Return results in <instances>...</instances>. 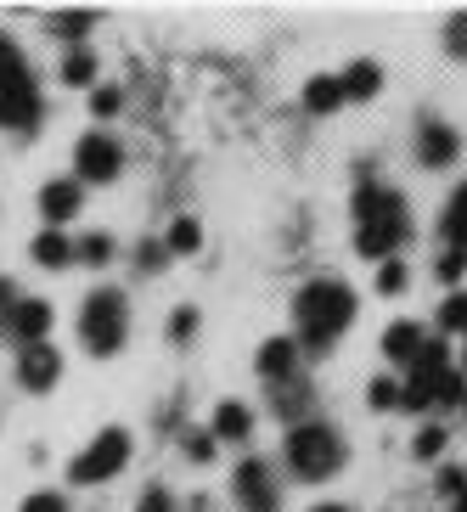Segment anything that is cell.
Instances as JSON below:
<instances>
[{
	"label": "cell",
	"mask_w": 467,
	"mask_h": 512,
	"mask_svg": "<svg viewBox=\"0 0 467 512\" xmlns=\"http://www.w3.org/2000/svg\"><path fill=\"white\" fill-rule=\"evenodd\" d=\"M355 293H349L344 282H304L299 293H293V321H299V338L310 349H327L338 332L355 321Z\"/></svg>",
	"instance_id": "cell-1"
},
{
	"label": "cell",
	"mask_w": 467,
	"mask_h": 512,
	"mask_svg": "<svg viewBox=\"0 0 467 512\" xmlns=\"http://www.w3.org/2000/svg\"><path fill=\"white\" fill-rule=\"evenodd\" d=\"M282 456H287V467H293V479H304V484H327L332 473L344 467L349 445H344V434H338L332 422H293V428H287Z\"/></svg>",
	"instance_id": "cell-2"
},
{
	"label": "cell",
	"mask_w": 467,
	"mask_h": 512,
	"mask_svg": "<svg viewBox=\"0 0 467 512\" xmlns=\"http://www.w3.org/2000/svg\"><path fill=\"white\" fill-rule=\"evenodd\" d=\"M79 338L91 355H119L130 338V304L119 287H96L91 299L79 304Z\"/></svg>",
	"instance_id": "cell-3"
},
{
	"label": "cell",
	"mask_w": 467,
	"mask_h": 512,
	"mask_svg": "<svg viewBox=\"0 0 467 512\" xmlns=\"http://www.w3.org/2000/svg\"><path fill=\"white\" fill-rule=\"evenodd\" d=\"M124 462H130V434H124V428H102V434L68 462V479L74 484H107V479L124 473Z\"/></svg>",
	"instance_id": "cell-4"
},
{
	"label": "cell",
	"mask_w": 467,
	"mask_h": 512,
	"mask_svg": "<svg viewBox=\"0 0 467 512\" xmlns=\"http://www.w3.org/2000/svg\"><path fill=\"white\" fill-rule=\"evenodd\" d=\"M74 164H79V175H74L79 186H107V181H119L124 147H119L113 136H107V130H91V136H79Z\"/></svg>",
	"instance_id": "cell-5"
},
{
	"label": "cell",
	"mask_w": 467,
	"mask_h": 512,
	"mask_svg": "<svg viewBox=\"0 0 467 512\" xmlns=\"http://www.w3.org/2000/svg\"><path fill=\"white\" fill-rule=\"evenodd\" d=\"M231 490H237L242 512H276V507H282V496H276V479H271V467H265V456H248V462L237 467Z\"/></svg>",
	"instance_id": "cell-6"
},
{
	"label": "cell",
	"mask_w": 467,
	"mask_h": 512,
	"mask_svg": "<svg viewBox=\"0 0 467 512\" xmlns=\"http://www.w3.org/2000/svg\"><path fill=\"white\" fill-rule=\"evenodd\" d=\"M411 237V214L394 209V214H377V220H366V226H355V248H361L366 259H389L400 242Z\"/></svg>",
	"instance_id": "cell-7"
},
{
	"label": "cell",
	"mask_w": 467,
	"mask_h": 512,
	"mask_svg": "<svg viewBox=\"0 0 467 512\" xmlns=\"http://www.w3.org/2000/svg\"><path fill=\"white\" fill-rule=\"evenodd\" d=\"M40 113H46V102H40V91H34V74L0 91V130H23V136H34V130H40Z\"/></svg>",
	"instance_id": "cell-8"
},
{
	"label": "cell",
	"mask_w": 467,
	"mask_h": 512,
	"mask_svg": "<svg viewBox=\"0 0 467 512\" xmlns=\"http://www.w3.org/2000/svg\"><path fill=\"white\" fill-rule=\"evenodd\" d=\"M0 332L12 338V344H46V332H51V304L46 299H17L6 316H0Z\"/></svg>",
	"instance_id": "cell-9"
},
{
	"label": "cell",
	"mask_w": 467,
	"mask_h": 512,
	"mask_svg": "<svg viewBox=\"0 0 467 512\" xmlns=\"http://www.w3.org/2000/svg\"><path fill=\"white\" fill-rule=\"evenodd\" d=\"M456 152H462V141H456V130L445 119H422L417 124V164L422 169H451Z\"/></svg>",
	"instance_id": "cell-10"
},
{
	"label": "cell",
	"mask_w": 467,
	"mask_h": 512,
	"mask_svg": "<svg viewBox=\"0 0 467 512\" xmlns=\"http://www.w3.org/2000/svg\"><path fill=\"white\" fill-rule=\"evenodd\" d=\"M57 377H62V355L51 344H29V349H17V383L34 394H46L57 389Z\"/></svg>",
	"instance_id": "cell-11"
},
{
	"label": "cell",
	"mask_w": 467,
	"mask_h": 512,
	"mask_svg": "<svg viewBox=\"0 0 467 512\" xmlns=\"http://www.w3.org/2000/svg\"><path fill=\"white\" fill-rule=\"evenodd\" d=\"M85 209V186L68 175V181H46L40 186V214H46L51 226H62V220H74V214Z\"/></svg>",
	"instance_id": "cell-12"
},
{
	"label": "cell",
	"mask_w": 467,
	"mask_h": 512,
	"mask_svg": "<svg viewBox=\"0 0 467 512\" xmlns=\"http://www.w3.org/2000/svg\"><path fill=\"white\" fill-rule=\"evenodd\" d=\"M349 209H355V226H366V220H377V214H394V209H406V197L394 192V186L361 181V186H355V197H349Z\"/></svg>",
	"instance_id": "cell-13"
},
{
	"label": "cell",
	"mask_w": 467,
	"mask_h": 512,
	"mask_svg": "<svg viewBox=\"0 0 467 512\" xmlns=\"http://www.w3.org/2000/svg\"><path fill=\"white\" fill-rule=\"evenodd\" d=\"M259 377L265 383H293V366H299V344L293 338H265L259 344Z\"/></svg>",
	"instance_id": "cell-14"
},
{
	"label": "cell",
	"mask_w": 467,
	"mask_h": 512,
	"mask_svg": "<svg viewBox=\"0 0 467 512\" xmlns=\"http://www.w3.org/2000/svg\"><path fill=\"white\" fill-rule=\"evenodd\" d=\"M439 242H445L451 254H467V186H456L451 203L439 209Z\"/></svg>",
	"instance_id": "cell-15"
},
{
	"label": "cell",
	"mask_w": 467,
	"mask_h": 512,
	"mask_svg": "<svg viewBox=\"0 0 467 512\" xmlns=\"http://www.w3.org/2000/svg\"><path fill=\"white\" fill-rule=\"evenodd\" d=\"M377 344H383V355H389L394 366H411V361H417V349L428 344V338H422L417 321H394V327H383V338H377Z\"/></svg>",
	"instance_id": "cell-16"
},
{
	"label": "cell",
	"mask_w": 467,
	"mask_h": 512,
	"mask_svg": "<svg viewBox=\"0 0 467 512\" xmlns=\"http://www.w3.org/2000/svg\"><path fill=\"white\" fill-rule=\"evenodd\" d=\"M310 400H316V394H310V383H299V377H293V383H276V394H271L276 417H287V428H293V422H310V417H304Z\"/></svg>",
	"instance_id": "cell-17"
},
{
	"label": "cell",
	"mask_w": 467,
	"mask_h": 512,
	"mask_svg": "<svg viewBox=\"0 0 467 512\" xmlns=\"http://www.w3.org/2000/svg\"><path fill=\"white\" fill-rule=\"evenodd\" d=\"M377 85H383L377 62H349L344 74H338V91H344V102H366V96H377Z\"/></svg>",
	"instance_id": "cell-18"
},
{
	"label": "cell",
	"mask_w": 467,
	"mask_h": 512,
	"mask_svg": "<svg viewBox=\"0 0 467 512\" xmlns=\"http://www.w3.org/2000/svg\"><path fill=\"white\" fill-rule=\"evenodd\" d=\"M29 254H34V265H46V271H62V265L74 259V242L62 237V231H40V237L29 242Z\"/></svg>",
	"instance_id": "cell-19"
},
{
	"label": "cell",
	"mask_w": 467,
	"mask_h": 512,
	"mask_svg": "<svg viewBox=\"0 0 467 512\" xmlns=\"http://www.w3.org/2000/svg\"><path fill=\"white\" fill-rule=\"evenodd\" d=\"M214 439H248L254 434V411L248 406H237V400H226V406L214 411V428H209Z\"/></svg>",
	"instance_id": "cell-20"
},
{
	"label": "cell",
	"mask_w": 467,
	"mask_h": 512,
	"mask_svg": "<svg viewBox=\"0 0 467 512\" xmlns=\"http://www.w3.org/2000/svg\"><path fill=\"white\" fill-rule=\"evenodd\" d=\"M304 107H310V113H338V107H344V91H338V79H332V74L310 79V85H304Z\"/></svg>",
	"instance_id": "cell-21"
},
{
	"label": "cell",
	"mask_w": 467,
	"mask_h": 512,
	"mask_svg": "<svg viewBox=\"0 0 467 512\" xmlns=\"http://www.w3.org/2000/svg\"><path fill=\"white\" fill-rule=\"evenodd\" d=\"M17 79H29V62H23V51H17L12 34H0V91L17 85Z\"/></svg>",
	"instance_id": "cell-22"
},
{
	"label": "cell",
	"mask_w": 467,
	"mask_h": 512,
	"mask_svg": "<svg viewBox=\"0 0 467 512\" xmlns=\"http://www.w3.org/2000/svg\"><path fill=\"white\" fill-rule=\"evenodd\" d=\"M91 79H96V57L85 46L62 57V85H91Z\"/></svg>",
	"instance_id": "cell-23"
},
{
	"label": "cell",
	"mask_w": 467,
	"mask_h": 512,
	"mask_svg": "<svg viewBox=\"0 0 467 512\" xmlns=\"http://www.w3.org/2000/svg\"><path fill=\"white\" fill-rule=\"evenodd\" d=\"M96 23V12H51V34H62V40H85Z\"/></svg>",
	"instance_id": "cell-24"
},
{
	"label": "cell",
	"mask_w": 467,
	"mask_h": 512,
	"mask_svg": "<svg viewBox=\"0 0 467 512\" xmlns=\"http://www.w3.org/2000/svg\"><path fill=\"white\" fill-rule=\"evenodd\" d=\"M197 242H203V231H197V220H175L164 237V254H197Z\"/></svg>",
	"instance_id": "cell-25"
},
{
	"label": "cell",
	"mask_w": 467,
	"mask_h": 512,
	"mask_svg": "<svg viewBox=\"0 0 467 512\" xmlns=\"http://www.w3.org/2000/svg\"><path fill=\"white\" fill-rule=\"evenodd\" d=\"M74 259H79V265H107V259H113V237H102V231L79 237L74 242Z\"/></svg>",
	"instance_id": "cell-26"
},
{
	"label": "cell",
	"mask_w": 467,
	"mask_h": 512,
	"mask_svg": "<svg viewBox=\"0 0 467 512\" xmlns=\"http://www.w3.org/2000/svg\"><path fill=\"white\" fill-rule=\"evenodd\" d=\"M439 332H467V293H451L439 304Z\"/></svg>",
	"instance_id": "cell-27"
},
{
	"label": "cell",
	"mask_w": 467,
	"mask_h": 512,
	"mask_svg": "<svg viewBox=\"0 0 467 512\" xmlns=\"http://www.w3.org/2000/svg\"><path fill=\"white\" fill-rule=\"evenodd\" d=\"M366 400H372V411H400V383H394V377H372V383H366Z\"/></svg>",
	"instance_id": "cell-28"
},
{
	"label": "cell",
	"mask_w": 467,
	"mask_h": 512,
	"mask_svg": "<svg viewBox=\"0 0 467 512\" xmlns=\"http://www.w3.org/2000/svg\"><path fill=\"white\" fill-rule=\"evenodd\" d=\"M445 439H451V434H445V428H434V422H428V428H417V439H411V451H417L422 462H434V456L445 451Z\"/></svg>",
	"instance_id": "cell-29"
},
{
	"label": "cell",
	"mask_w": 467,
	"mask_h": 512,
	"mask_svg": "<svg viewBox=\"0 0 467 512\" xmlns=\"http://www.w3.org/2000/svg\"><path fill=\"white\" fill-rule=\"evenodd\" d=\"M406 282H411V271L400 259H383V265H377V287H383V293H406Z\"/></svg>",
	"instance_id": "cell-30"
},
{
	"label": "cell",
	"mask_w": 467,
	"mask_h": 512,
	"mask_svg": "<svg viewBox=\"0 0 467 512\" xmlns=\"http://www.w3.org/2000/svg\"><path fill=\"white\" fill-rule=\"evenodd\" d=\"M192 332H197V310L186 304V310L169 316V344H192Z\"/></svg>",
	"instance_id": "cell-31"
},
{
	"label": "cell",
	"mask_w": 467,
	"mask_h": 512,
	"mask_svg": "<svg viewBox=\"0 0 467 512\" xmlns=\"http://www.w3.org/2000/svg\"><path fill=\"white\" fill-rule=\"evenodd\" d=\"M439 496H445V501H462L467 496V473H462V467H439Z\"/></svg>",
	"instance_id": "cell-32"
},
{
	"label": "cell",
	"mask_w": 467,
	"mask_h": 512,
	"mask_svg": "<svg viewBox=\"0 0 467 512\" xmlns=\"http://www.w3.org/2000/svg\"><path fill=\"white\" fill-rule=\"evenodd\" d=\"M91 107H96V119H113V113L124 107V91H113V85H102V91L91 96Z\"/></svg>",
	"instance_id": "cell-33"
},
{
	"label": "cell",
	"mask_w": 467,
	"mask_h": 512,
	"mask_svg": "<svg viewBox=\"0 0 467 512\" xmlns=\"http://www.w3.org/2000/svg\"><path fill=\"white\" fill-rule=\"evenodd\" d=\"M136 512H175V496H169L164 484H152L147 496H141V501H136Z\"/></svg>",
	"instance_id": "cell-34"
},
{
	"label": "cell",
	"mask_w": 467,
	"mask_h": 512,
	"mask_svg": "<svg viewBox=\"0 0 467 512\" xmlns=\"http://www.w3.org/2000/svg\"><path fill=\"white\" fill-rule=\"evenodd\" d=\"M23 512H68V501H62L57 490H34V496L23 501Z\"/></svg>",
	"instance_id": "cell-35"
},
{
	"label": "cell",
	"mask_w": 467,
	"mask_h": 512,
	"mask_svg": "<svg viewBox=\"0 0 467 512\" xmlns=\"http://www.w3.org/2000/svg\"><path fill=\"white\" fill-rule=\"evenodd\" d=\"M434 271H439V282H462L467 254H439V259H434Z\"/></svg>",
	"instance_id": "cell-36"
},
{
	"label": "cell",
	"mask_w": 467,
	"mask_h": 512,
	"mask_svg": "<svg viewBox=\"0 0 467 512\" xmlns=\"http://www.w3.org/2000/svg\"><path fill=\"white\" fill-rule=\"evenodd\" d=\"M445 46H451V57H467V12L451 17V29H445Z\"/></svg>",
	"instance_id": "cell-37"
},
{
	"label": "cell",
	"mask_w": 467,
	"mask_h": 512,
	"mask_svg": "<svg viewBox=\"0 0 467 512\" xmlns=\"http://www.w3.org/2000/svg\"><path fill=\"white\" fill-rule=\"evenodd\" d=\"M186 456H192V462H209V456H214V434H186Z\"/></svg>",
	"instance_id": "cell-38"
},
{
	"label": "cell",
	"mask_w": 467,
	"mask_h": 512,
	"mask_svg": "<svg viewBox=\"0 0 467 512\" xmlns=\"http://www.w3.org/2000/svg\"><path fill=\"white\" fill-rule=\"evenodd\" d=\"M136 265H141V271H158V265H164V242H141Z\"/></svg>",
	"instance_id": "cell-39"
},
{
	"label": "cell",
	"mask_w": 467,
	"mask_h": 512,
	"mask_svg": "<svg viewBox=\"0 0 467 512\" xmlns=\"http://www.w3.org/2000/svg\"><path fill=\"white\" fill-rule=\"evenodd\" d=\"M12 304H17V282H12V276H0V316H6Z\"/></svg>",
	"instance_id": "cell-40"
},
{
	"label": "cell",
	"mask_w": 467,
	"mask_h": 512,
	"mask_svg": "<svg viewBox=\"0 0 467 512\" xmlns=\"http://www.w3.org/2000/svg\"><path fill=\"white\" fill-rule=\"evenodd\" d=\"M310 512H349V507H338V501H321V507H310Z\"/></svg>",
	"instance_id": "cell-41"
},
{
	"label": "cell",
	"mask_w": 467,
	"mask_h": 512,
	"mask_svg": "<svg viewBox=\"0 0 467 512\" xmlns=\"http://www.w3.org/2000/svg\"><path fill=\"white\" fill-rule=\"evenodd\" d=\"M451 512H467V496H462V501H456V507H451Z\"/></svg>",
	"instance_id": "cell-42"
},
{
	"label": "cell",
	"mask_w": 467,
	"mask_h": 512,
	"mask_svg": "<svg viewBox=\"0 0 467 512\" xmlns=\"http://www.w3.org/2000/svg\"><path fill=\"white\" fill-rule=\"evenodd\" d=\"M462 406H467V389H462Z\"/></svg>",
	"instance_id": "cell-43"
}]
</instances>
